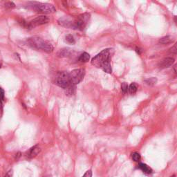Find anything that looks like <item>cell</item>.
<instances>
[{
    "label": "cell",
    "mask_w": 177,
    "mask_h": 177,
    "mask_svg": "<svg viewBox=\"0 0 177 177\" xmlns=\"http://www.w3.org/2000/svg\"><path fill=\"white\" fill-rule=\"evenodd\" d=\"M90 16L91 15L89 13H85L77 17L76 19H75L74 29L83 31L86 28L87 24H88L89 19H90Z\"/></svg>",
    "instance_id": "cell-5"
},
{
    "label": "cell",
    "mask_w": 177,
    "mask_h": 177,
    "mask_svg": "<svg viewBox=\"0 0 177 177\" xmlns=\"http://www.w3.org/2000/svg\"><path fill=\"white\" fill-rule=\"evenodd\" d=\"M174 40V38L173 36L167 35L160 38L159 40V43L162 44H167L173 42Z\"/></svg>",
    "instance_id": "cell-11"
},
{
    "label": "cell",
    "mask_w": 177,
    "mask_h": 177,
    "mask_svg": "<svg viewBox=\"0 0 177 177\" xmlns=\"http://www.w3.org/2000/svg\"><path fill=\"white\" fill-rule=\"evenodd\" d=\"M128 84L126 83V82H123V84L121 85V90L122 92L124 93H127L128 92Z\"/></svg>",
    "instance_id": "cell-19"
},
{
    "label": "cell",
    "mask_w": 177,
    "mask_h": 177,
    "mask_svg": "<svg viewBox=\"0 0 177 177\" xmlns=\"http://www.w3.org/2000/svg\"><path fill=\"white\" fill-rule=\"evenodd\" d=\"M111 56L112 49H104L91 60V64L97 68L101 69L105 72L107 73H111Z\"/></svg>",
    "instance_id": "cell-1"
},
{
    "label": "cell",
    "mask_w": 177,
    "mask_h": 177,
    "mask_svg": "<svg viewBox=\"0 0 177 177\" xmlns=\"http://www.w3.org/2000/svg\"><path fill=\"white\" fill-rule=\"evenodd\" d=\"M139 168L141 169L142 172L146 174H151L152 172V169L145 163H140L139 165Z\"/></svg>",
    "instance_id": "cell-12"
},
{
    "label": "cell",
    "mask_w": 177,
    "mask_h": 177,
    "mask_svg": "<svg viewBox=\"0 0 177 177\" xmlns=\"http://www.w3.org/2000/svg\"><path fill=\"white\" fill-rule=\"evenodd\" d=\"M176 65H174V73H176Z\"/></svg>",
    "instance_id": "cell-25"
},
{
    "label": "cell",
    "mask_w": 177,
    "mask_h": 177,
    "mask_svg": "<svg viewBox=\"0 0 177 177\" xmlns=\"http://www.w3.org/2000/svg\"><path fill=\"white\" fill-rule=\"evenodd\" d=\"M44 177H49V176H44Z\"/></svg>",
    "instance_id": "cell-29"
},
{
    "label": "cell",
    "mask_w": 177,
    "mask_h": 177,
    "mask_svg": "<svg viewBox=\"0 0 177 177\" xmlns=\"http://www.w3.org/2000/svg\"><path fill=\"white\" fill-rule=\"evenodd\" d=\"M71 84L73 86H76V84H79L82 81L85 75V69H77L71 71L69 73Z\"/></svg>",
    "instance_id": "cell-6"
},
{
    "label": "cell",
    "mask_w": 177,
    "mask_h": 177,
    "mask_svg": "<svg viewBox=\"0 0 177 177\" xmlns=\"http://www.w3.org/2000/svg\"><path fill=\"white\" fill-rule=\"evenodd\" d=\"M65 39H66V42H67L69 44H75V39H74V38H73V36L72 35H66Z\"/></svg>",
    "instance_id": "cell-17"
},
{
    "label": "cell",
    "mask_w": 177,
    "mask_h": 177,
    "mask_svg": "<svg viewBox=\"0 0 177 177\" xmlns=\"http://www.w3.org/2000/svg\"><path fill=\"white\" fill-rule=\"evenodd\" d=\"M1 68H2V63H0V69H1Z\"/></svg>",
    "instance_id": "cell-27"
},
{
    "label": "cell",
    "mask_w": 177,
    "mask_h": 177,
    "mask_svg": "<svg viewBox=\"0 0 177 177\" xmlns=\"http://www.w3.org/2000/svg\"><path fill=\"white\" fill-rule=\"evenodd\" d=\"M34 10L38 13H44V14H50L53 13L56 11V9L53 5L48 3H40L35 2L31 6Z\"/></svg>",
    "instance_id": "cell-4"
},
{
    "label": "cell",
    "mask_w": 177,
    "mask_h": 177,
    "mask_svg": "<svg viewBox=\"0 0 177 177\" xmlns=\"http://www.w3.org/2000/svg\"><path fill=\"white\" fill-rule=\"evenodd\" d=\"M137 90H138V84L136 83H135V82H133V83L131 84L128 88L129 92H130L131 94L135 93L137 91Z\"/></svg>",
    "instance_id": "cell-15"
},
{
    "label": "cell",
    "mask_w": 177,
    "mask_h": 177,
    "mask_svg": "<svg viewBox=\"0 0 177 177\" xmlns=\"http://www.w3.org/2000/svg\"><path fill=\"white\" fill-rule=\"evenodd\" d=\"M41 151V148L39 145H35L33 148H31L26 153V156L28 158H33L38 154Z\"/></svg>",
    "instance_id": "cell-10"
},
{
    "label": "cell",
    "mask_w": 177,
    "mask_h": 177,
    "mask_svg": "<svg viewBox=\"0 0 177 177\" xmlns=\"http://www.w3.org/2000/svg\"><path fill=\"white\" fill-rule=\"evenodd\" d=\"M132 158L135 162H139V160H141V155H140L139 153L134 152V153L132 154Z\"/></svg>",
    "instance_id": "cell-18"
},
{
    "label": "cell",
    "mask_w": 177,
    "mask_h": 177,
    "mask_svg": "<svg viewBox=\"0 0 177 177\" xmlns=\"http://www.w3.org/2000/svg\"><path fill=\"white\" fill-rule=\"evenodd\" d=\"M57 22L62 26L74 29L75 19H73V18H71L69 17H63L60 18Z\"/></svg>",
    "instance_id": "cell-8"
},
{
    "label": "cell",
    "mask_w": 177,
    "mask_h": 177,
    "mask_svg": "<svg viewBox=\"0 0 177 177\" xmlns=\"http://www.w3.org/2000/svg\"><path fill=\"white\" fill-rule=\"evenodd\" d=\"M176 44H174L171 49H169V52L172 53L173 54H176Z\"/></svg>",
    "instance_id": "cell-21"
},
{
    "label": "cell",
    "mask_w": 177,
    "mask_h": 177,
    "mask_svg": "<svg viewBox=\"0 0 177 177\" xmlns=\"http://www.w3.org/2000/svg\"><path fill=\"white\" fill-rule=\"evenodd\" d=\"M145 83L148 85H149V86H153V85H154L156 83V82H157V79H156V78H150L147 80H145Z\"/></svg>",
    "instance_id": "cell-16"
},
{
    "label": "cell",
    "mask_w": 177,
    "mask_h": 177,
    "mask_svg": "<svg viewBox=\"0 0 177 177\" xmlns=\"http://www.w3.org/2000/svg\"><path fill=\"white\" fill-rule=\"evenodd\" d=\"M26 42L29 46L37 50H42L47 53H51L53 50V47L51 44L40 37H32L29 38Z\"/></svg>",
    "instance_id": "cell-2"
},
{
    "label": "cell",
    "mask_w": 177,
    "mask_h": 177,
    "mask_svg": "<svg viewBox=\"0 0 177 177\" xmlns=\"http://www.w3.org/2000/svg\"><path fill=\"white\" fill-rule=\"evenodd\" d=\"M4 96H5V93H4V89L0 88V98L2 100H4Z\"/></svg>",
    "instance_id": "cell-22"
},
{
    "label": "cell",
    "mask_w": 177,
    "mask_h": 177,
    "mask_svg": "<svg viewBox=\"0 0 177 177\" xmlns=\"http://www.w3.org/2000/svg\"><path fill=\"white\" fill-rule=\"evenodd\" d=\"M49 22V17L45 15H40L35 18V19L32 20L31 22H30L29 24H30V26H31V29H33L35 26L47 24Z\"/></svg>",
    "instance_id": "cell-7"
},
{
    "label": "cell",
    "mask_w": 177,
    "mask_h": 177,
    "mask_svg": "<svg viewBox=\"0 0 177 177\" xmlns=\"http://www.w3.org/2000/svg\"><path fill=\"white\" fill-rule=\"evenodd\" d=\"M170 177H175V175H173L172 176H170Z\"/></svg>",
    "instance_id": "cell-28"
},
{
    "label": "cell",
    "mask_w": 177,
    "mask_h": 177,
    "mask_svg": "<svg viewBox=\"0 0 177 177\" xmlns=\"http://www.w3.org/2000/svg\"><path fill=\"white\" fill-rule=\"evenodd\" d=\"M3 101L1 98H0V112L2 111V109H3Z\"/></svg>",
    "instance_id": "cell-24"
},
{
    "label": "cell",
    "mask_w": 177,
    "mask_h": 177,
    "mask_svg": "<svg viewBox=\"0 0 177 177\" xmlns=\"http://www.w3.org/2000/svg\"><path fill=\"white\" fill-rule=\"evenodd\" d=\"M89 59H90V55L88 53L84 52L80 56L79 61L81 63H87V62H89Z\"/></svg>",
    "instance_id": "cell-13"
},
{
    "label": "cell",
    "mask_w": 177,
    "mask_h": 177,
    "mask_svg": "<svg viewBox=\"0 0 177 177\" xmlns=\"http://www.w3.org/2000/svg\"><path fill=\"white\" fill-rule=\"evenodd\" d=\"M70 54H71V51H70V49H61L58 53V56L61 57H67L69 56H70Z\"/></svg>",
    "instance_id": "cell-14"
},
{
    "label": "cell",
    "mask_w": 177,
    "mask_h": 177,
    "mask_svg": "<svg viewBox=\"0 0 177 177\" xmlns=\"http://www.w3.org/2000/svg\"><path fill=\"white\" fill-rule=\"evenodd\" d=\"M4 177H11V176H10V175H9V174H6V175H5V176H4Z\"/></svg>",
    "instance_id": "cell-26"
},
{
    "label": "cell",
    "mask_w": 177,
    "mask_h": 177,
    "mask_svg": "<svg viewBox=\"0 0 177 177\" xmlns=\"http://www.w3.org/2000/svg\"><path fill=\"white\" fill-rule=\"evenodd\" d=\"M174 63V59L172 57H165L161 61L158 63V66L160 69H165L168 68L171 66Z\"/></svg>",
    "instance_id": "cell-9"
},
{
    "label": "cell",
    "mask_w": 177,
    "mask_h": 177,
    "mask_svg": "<svg viewBox=\"0 0 177 177\" xmlns=\"http://www.w3.org/2000/svg\"><path fill=\"white\" fill-rule=\"evenodd\" d=\"M4 6H5V8H8V9H11V8H14L15 7V4L13 3L12 2H6V3L4 4Z\"/></svg>",
    "instance_id": "cell-20"
},
{
    "label": "cell",
    "mask_w": 177,
    "mask_h": 177,
    "mask_svg": "<svg viewBox=\"0 0 177 177\" xmlns=\"http://www.w3.org/2000/svg\"><path fill=\"white\" fill-rule=\"evenodd\" d=\"M91 176H92V172H91V170H88V171L86 172V173L84 174L82 177H91Z\"/></svg>",
    "instance_id": "cell-23"
},
{
    "label": "cell",
    "mask_w": 177,
    "mask_h": 177,
    "mask_svg": "<svg viewBox=\"0 0 177 177\" xmlns=\"http://www.w3.org/2000/svg\"><path fill=\"white\" fill-rule=\"evenodd\" d=\"M55 83L61 88L66 89L71 87H75L71 84L69 73L66 71H59L55 78Z\"/></svg>",
    "instance_id": "cell-3"
}]
</instances>
